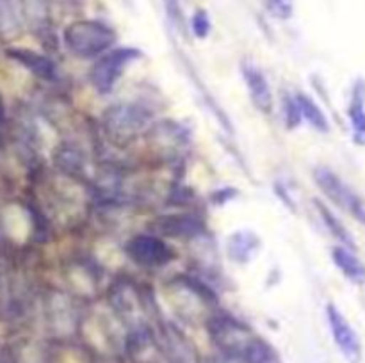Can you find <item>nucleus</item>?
<instances>
[{
  "instance_id": "obj_24",
  "label": "nucleus",
  "mask_w": 365,
  "mask_h": 363,
  "mask_svg": "<svg viewBox=\"0 0 365 363\" xmlns=\"http://www.w3.org/2000/svg\"><path fill=\"white\" fill-rule=\"evenodd\" d=\"M202 363H242V362H239V359L235 358H230V356H221V358H209Z\"/></svg>"
},
{
  "instance_id": "obj_1",
  "label": "nucleus",
  "mask_w": 365,
  "mask_h": 363,
  "mask_svg": "<svg viewBox=\"0 0 365 363\" xmlns=\"http://www.w3.org/2000/svg\"><path fill=\"white\" fill-rule=\"evenodd\" d=\"M116 32L100 20H78L64 28V43L73 56L89 59L100 57L113 50Z\"/></svg>"
},
{
  "instance_id": "obj_3",
  "label": "nucleus",
  "mask_w": 365,
  "mask_h": 363,
  "mask_svg": "<svg viewBox=\"0 0 365 363\" xmlns=\"http://www.w3.org/2000/svg\"><path fill=\"white\" fill-rule=\"evenodd\" d=\"M143 52L134 46H118L98 57L91 70V82L100 95H109L116 88L118 80L123 77L125 70L141 59Z\"/></svg>"
},
{
  "instance_id": "obj_7",
  "label": "nucleus",
  "mask_w": 365,
  "mask_h": 363,
  "mask_svg": "<svg viewBox=\"0 0 365 363\" xmlns=\"http://www.w3.org/2000/svg\"><path fill=\"white\" fill-rule=\"evenodd\" d=\"M159 349L168 363H202L191 340L173 324L160 327Z\"/></svg>"
},
{
  "instance_id": "obj_5",
  "label": "nucleus",
  "mask_w": 365,
  "mask_h": 363,
  "mask_svg": "<svg viewBox=\"0 0 365 363\" xmlns=\"http://www.w3.org/2000/svg\"><path fill=\"white\" fill-rule=\"evenodd\" d=\"M125 253L134 263L141 267H164L173 262L175 251L164 238L141 233L128 238Z\"/></svg>"
},
{
  "instance_id": "obj_23",
  "label": "nucleus",
  "mask_w": 365,
  "mask_h": 363,
  "mask_svg": "<svg viewBox=\"0 0 365 363\" xmlns=\"http://www.w3.org/2000/svg\"><path fill=\"white\" fill-rule=\"evenodd\" d=\"M0 363H20L16 351L13 347H9V345H4L0 349Z\"/></svg>"
},
{
  "instance_id": "obj_9",
  "label": "nucleus",
  "mask_w": 365,
  "mask_h": 363,
  "mask_svg": "<svg viewBox=\"0 0 365 363\" xmlns=\"http://www.w3.org/2000/svg\"><path fill=\"white\" fill-rule=\"evenodd\" d=\"M107 127L110 132L118 135H130L138 134L148 121V116L143 112V109L134 105H116L110 107L109 112L106 116Z\"/></svg>"
},
{
  "instance_id": "obj_15",
  "label": "nucleus",
  "mask_w": 365,
  "mask_h": 363,
  "mask_svg": "<svg viewBox=\"0 0 365 363\" xmlns=\"http://www.w3.org/2000/svg\"><path fill=\"white\" fill-rule=\"evenodd\" d=\"M314 203H316L317 214H319L323 224L328 228V231H330V233L337 238L339 244L346 246V248L356 249V242H355V238H353L351 231H349L348 228L344 226V223H342V221L335 216L334 210L328 209V206L324 205L323 201H319V199H316Z\"/></svg>"
},
{
  "instance_id": "obj_19",
  "label": "nucleus",
  "mask_w": 365,
  "mask_h": 363,
  "mask_svg": "<svg viewBox=\"0 0 365 363\" xmlns=\"http://www.w3.org/2000/svg\"><path fill=\"white\" fill-rule=\"evenodd\" d=\"M284 120H285V125H287L289 130H294V128H298L299 125L303 123L302 109H299V103H298V100H296L294 95L285 96Z\"/></svg>"
},
{
  "instance_id": "obj_18",
  "label": "nucleus",
  "mask_w": 365,
  "mask_h": 363,
  "mask_svg": "<svg viewBox=\"0 0 365 363\" xmlns=\"http://www.w3.org/2000/svg\"><path fill=\"white\" fill-rule=\"evenodd\" d=\"M189 27H191V32L195 38L205 39L210 34V31H212V21H210L209 13L205 9H196L192 13Z\"/></svg>"
},
{
  "instance_id": "obj_21",
  "label": "nucleus",
  "mask_w": 365,
  "mask_h": 363,
  "mask_svg": "<svg viewBox=\"0 0 365 363\" xmlns=\"http://www.w3.org/2000/svg\"><path fill=\"white\" fill-rule=\"evenodd\" d=\"M237 196H239L237 189H234V187H230V185H228V187L216 189V191L210 194V201H212L214 205H217V206H223V205H227V203H230L232 199L237 198Z\"/></svg>"
},
{
  "instance_id": "obj_16",
  "label": "nucleus",
  "mask_w": 365,
  "mask_h": 363,
  "mask_svg": "<svg viewBox=\"0 0 365 363\" xmlns=\"http://www.w3.org/2000/svg\"><path fill=\"white\" fill-rule=\"evenodd\" d=\"M296 100L302 109L303 121L310 123V127L316 128L317 132H328L330 130V121H328L327 114L321 109L319 103L312 98V96L305 95V93H296Z\"/></svg>"
},
{
  "instance_id": "obj_20",
  "label": "nucleus",
  "mask_w": 365,
  "mask_h": 363,
  "mask_svg": "<svg viewBox=\"0 0 365 363\" xmlns=\"http://www.w3.org/2000/svg\"><path fill=\"white\" fill-rule=\"evenodd\" d=\"M266 7L277 20H289L294 14V0H266Z\"/></svg>"
},
{
  "instance_id": "obj_22",
  "label": "nucleus",
  "mask_w": 365,
  "mask_h": 363,
  "mask_svg": "<svg viewBox=\"0 0 365 363\" xmlns=\"http://www.w3.org/2000/svg\"><path fill=\"white\" fill-rule=\"evenodd\" d=\"M274 192H277V196H278V198L282 199V203H284L285 206H289V209H291V210H294V209H296L294 199H292L291 196H289L287 187H285V185L282 184V182H278V184L274 185Z\"/></svg>"
},
{
  "instance_id": "obj_8",
  "label": "nucleus",
  "mask_w": 365,
  "mask_h": 363,
  "mask_svg": "<svg viewBox=\"0 0 365 363\" xmlns=\"http://www.w3.org/2000/svg\"><path fill=\"white\" fill-rule=\"evenodd\" d=\"M241 73L242 78H245L246 89H248V95L253 107H257L262 114L273 112V91H271V84L267 80L266 73L255 63H252V60H245L241 64Z\"/></svg>"
},
{
  "instance_id": "obj_4",
  "label": "nucleus",
  "mask_w": 365,
  "mask_h": 363,
  "mask_svg": "<svg viewBox=\"0 0 365 363\" xmlns=\"http://www.w3.org/2000/svg\"><path fill=\"white\" fill-rule=\"evenodd\" d=\"M314 180L319 191L330 199L334 205L344 210L351 217H355L359 223L365 224V203L364 199L335 173L334 169L327 166H317L314 169Z\"/></svg>"
},
{
  "instance_id": "obj_2",
  "label": "nucleus",
  "mask_w": 365,
  "mask_h": 363,
  "mask_svg": "<svg viewBox=\"0 0 365 363\" xmlns=\"http://www.w3.org/2000/svg\"><path fill=\"white\" fill-rule=\"evenodd\" d=\"M209 335L214 344H216V347L225 356H230V358L239 359V362H242L250 344L257 337L252 327L230 315L210 317Z\"/></svg>"
},
{
  "instance_id": "obj_14",
  "label": "nucleus",
  "mask_w": 365,
  "mask_h": 363,
  "mask_svg": "<svg viewBox=\"0 0 365 363\" xmlns=\"http://www.w3.org/2000/svg\"><path fill=\"white\" fill-rule=\"evenodd\" d=\"M159 228L164 235L171 237H195L203 230V224L192 216H166L160 219Z\"/></svg>"
},
{
  "instance_id": "obj_25",
  "label": "nucleus",
  "mask_w": 365,
  "mask_h": 363,
  "mask_svg": "<svg viewBox=\"0 0 365 363\" xmlns=\"http://www.w3.org/2000/svg\"><path fill=\"white\" fill-rule=\"evenodd\" d=\"M4 121H6V107H4L2 96H0V128H2Z\"/></svg>"
},
{
  "instance_id": "obj_13",
  "label": "nucleus",
  "mask_w": 365,
  "mask_h": 363,
  "mask_svg": "<svg viewBox=\"0 0 365 363\" xmlns=\"http://www.w3.org/2000/svg\"><path fill=\"white\" fill-rule=\"evenodd\" d=\"M331 260L335 267L348 278L351 283L365 285V263L356 256L355 249L337 244L331 248Z\"/></svg>"
},
{
  "instance_id": "obj_17",
  "label": "nucleus",
  "mask_w": 365,
  "mask_h": 363,
  "mask_svg": "<svg viewBox=\"0 0 365 363\" xmlns=\"http://www.w3.org/2000/svg\"><path fill=\"white\" fill-rule=\"evenodd\" d=\"M242 363H284L277 349L264 340L262 337H255L246 351Z\"/></svg>"
},
{
  "instance_id": "obj_10",
  "label": "nucleus",
  "mask_w": 365,
  "mask_h": 363,
  "mask_svg": "<svg viewBox=\"0 0 365 363\" xmlns=\"http://www.w3.org/2000/svg\"><path fill=\"white\" fill-rule=\"evenodd\" d=\"M262 248V241L252 230H235L227 238V255L232 262L239 265H246L259 255Z\"/></svg>"
},
{
  "instance_id": "obj_11",
  "label": "nucleus",
  "mask_w": 365,
  "mask_h": 363,
  "mask_svg": "<svg viewBox=\"0 0 365 363\" xmlns=\"http://www.w3.org/2000/svg\"><path fill=\"white\" fill-rule=\"evenodd\" d=\"M6 53L18 64L27 68L36 77L45 78V80H53V77H56V64L50 57L43 56V53L29 48H7Z\"/></svg>"
},
{
  "instance_id": "obj_12",
  "label": "nucleus",
  "mask_w": 365,
  "mask_h": 363,
  "mask_svg": "<svg viewBox=\"0 0 365 363\" xmlns=\"http://www.w3.org/2000/svg\"><path fill=\"white\" fill-rule=\"evenodd\" d=\"M348 117L351 125L353 141L356 144L365 146V80L359 78L351 88V96H349Z\"/></svg>"
},
{
  "instance_id": "obj_6",
  "label": "nucleus",
  "mask_w": 365,
  "mask_h": 363,
  "mask_svg": "<svg viewBox=\"0 0 365 363\" xmlns=\"http://www.w3.org/2000/svg\"><path fill=\"white\" fill-rule=\"evenodd\" d=\"M324 310H327L324 313H327L328 327H330L331 337H334V342L337 344L339 351L351 363L360 362V358H362V344H360L359 335L353 330L349 320L346 319L344 313L334 302H328Z\"/></svg>"
}]
</instances>
